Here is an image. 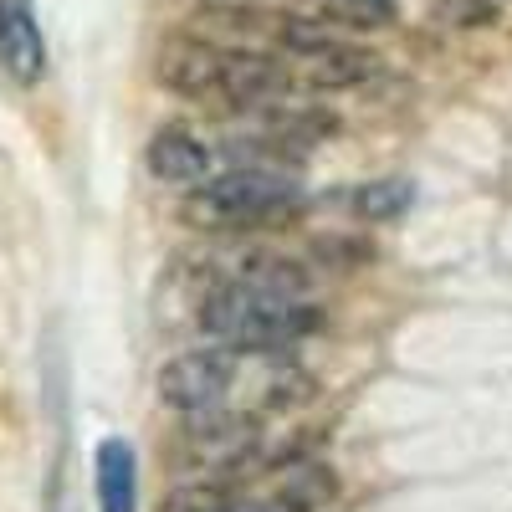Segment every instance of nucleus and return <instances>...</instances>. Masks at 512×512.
Wrapping results in <instances>:
<instances>
[{
    "mask_svg": "<svg viewBox=\"0 0 512 512\" xmlns=\"http://www.w3.org/2000/svg\"><path fill=\"white\" fill-rule=\"evenodd\" d=\"M93 482H98V512H139V456L123 436L98 441Z\"/></svg>",
    "mask_w": 512,
    "mask_h": 512,
    "instance_id": "obj_7",
    "label": "nucleus"
},
{
    "mask_svg": "<svg viewBox=\"0 0 512 512\" xmlns=\"http://www.w3.org/2000/svg\"><path fill=\"white\" fill-rule=\"evenodd\" d=\"M318 313L297 292H272L262 282H231L221 292L205 297L200 328L210 338H221L226 349H251V354H277L297 344L303 333H313Z\"/></svg>",
    "mask_w": 512,
    "mask_h": 512,
    "instance_id": "obj_1",
    "label": "nucleus"
},
{
    "mask_svg": "<svg viewBox=\"0 0 512 512\" xmlns=\"http://www.w3.org/2000/svg\"><path fill=\"white\" fill-rule=\"evenodd\" d=\"M297 185L272 175V169H231V175L195 185V195L185 200V216L205 231H231L246 221H267L272 210L292 205Z\"/></svg>",
    "mask_w": 512,
    "mask_h": 512,
    "instance_id": "obj_2",
    "label": "nucleus"
},
{
    "mask_svg": "<svg viewBox=\"0 0 512 512\" xmlns=\"http://www.w3.org/2000/svg\"><path fill=\"white\" fill-rule=\"evenodd\" d=\"M169 512H308L303 497H221V492H180Z\"/></svg>",
    "mask_w": 512,
    "mask_h": 512,
    "instance_id": "obj_9",
    "label": "nucleus"
},
{
    "mask_svg": "<svg viewBox=\"0 0 512 512\" xmlns=\"http://www.w3.org/2000/svg\"><path fill=\"white\" fill-rule=\"evenodd\" d=\"M308 62H313V82H318V88H349V82L374 77V67H379L374 52H354V47H338V41L328 52L308 57Z\"/></svg>",
    "mask_w": 512,
    "mask_h": 512,
    "instance_id": "obj_10",
    "label": "nucleus"
},
{
    "mask_svg": "<svg viewBox=\"0 0 512 512\" xmlns=\"http://www.w3.org/2000/svg\"><path fill=\"white\" fill-rule=\"evenodd\" d=\"M410 200H415L410 180H379V185H364L354 195V210H359L364 221H390V216H400Z\"/></svg>",
    "mask_w": 512,
    "mask_h": 512,
    "instance_id": "obj_12",
    "label": "nucleus"
},
{
    "mask_svg": "<svg viewBox=\"0 0 512 512\" xmlns=\"http://www.w3.org/2000/svg\"><path fill=\"white\" fill-rule=\"evenodd\" d=\"M287 88H292V77L282 62H272L262 52H221V88L216 93H226L231 103L262 108V103L282 98Z\"/></svg>",
    "mask_w": 512,
    "mask_h": 512,
    "instance_id": "obj_5",
    "label": "nucleus"
},
{
    "mask_svg": "<svg viewBox=\"0 0 512 512\" xmlns=\"http://www.w3.org/2000/svg\"><path fill=\"white\" fill-rule=\"evenodd\" d=\"M323 21L354 26V31H384L400 21L395 0H323Z\"/></svg>",
    "mask_w": 512,
    "mask_h": 512,
    "instance_id": "obj_11",
    "label": "nucleus"
},
{
    "mask_svg": "<svg viewBox=\"0 0 512 512\" xmlns=\"http://www.w3.org/2000/svg\"><path fill=\"white\" fill-rule=\"evenodd\" d=\"M57 512H67V507H57Z\"/></svg>",
    "mask_w": 512,
    "mask_h": 512,
    "instance_id": "obj_13",
    "label": "nucleus"
},
{
    "mask_svg": "<svg viewBox=\"0 0 512 512\" xmlns=\"http://www.w3.org/2000/svg\"><path fill=\"white\" fill-rule=\"evenodd\" d=\"M159 82L175 93H190V98H205L221 88V52L205 47V41H190V36H175L164 41L159 52Z\"/></svg>",
    "mask_w": 512,
    "mask_h": 512,
    "instance_id": "obj_6",
    "label": "nucleus"
},
{
    "mask_svg": "<svg viewBox=\"0 0 512 512\" xmlns=\"http://www.w3.org/2000/svg\"><path fill=\"white\" fill-rule=\"evenodd\" d=\"M231 379H236V354L231 349H195V354H180V359H169L159 369V400L169 410H185V415L221 410Z\"/></svg>",
    "mask_w": 512,
    "mask_h": 512,
    "instance_id": "obj_3",
    "label": "nucleus"
},
{
    "mask_svg": "<svg viewBox=\"0 0 512 512\" xmlns=\"http://www.w3.org/2000/svg\"><path fill=\"white\" fill-rule=\"evenodd\" d=\"M149 175L164 185H200L210 175V149L190 128H159L149 139Z\"/></svg>",
    "mask_w": 512,
    "mask_h": 512,
    "instance_id": "obj_8",
    "label": "nucleus"
},
{
    "mask_svg": "<svg viewBox=\"0 0 512 512\" xmlns=\"http://www.w3.org/2000/svg\"><path fill=\"white\" fill-rule=\"evenodd\" d=\"M0 67L21 88L41 82V72H47V36H41L31 0H0Z\"/></svg>",
    "mask_w": 512,
    "mask_h": 512,
    "instance_id": "obj_4",
    "label": "nucleus"
}]
</instances>
